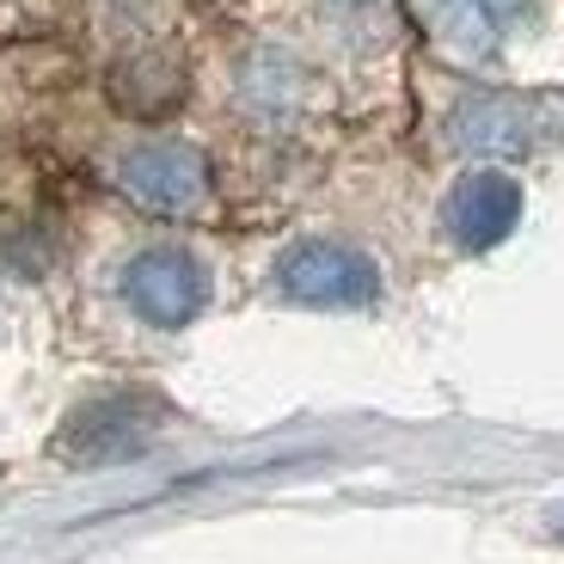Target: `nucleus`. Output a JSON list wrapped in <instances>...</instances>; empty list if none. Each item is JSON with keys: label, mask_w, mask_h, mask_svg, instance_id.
I'll return each mask as SVG.
<instances>
[{"label": "nucleus", "mask_w": 564, "mask_h": 564, "mask_svg": "<svg viewBox=\"0 0 564 564\" xmlns=\"http://www.w3.org/2000/svg\"><path fill=\"white\" fill-rule=\"evenodd\" d=\"M276 282H282V295L307 301V307H368V301L381 295V270L338 240L295 246L276 264Z\"/></svg>", "instance_id": "obj_1"}, {"label": "nucleus", "mask_w": 564, "mask_h": 564, "mask_svg": "<svg viewBox=\"0 0 564 564\" xmlns=\"http://www.w3.org/2000/svg\"><path fill=\"white\" fill-rule=\"evenodd\" d=\"M123 301L148 325H184V319L203 313L209 282H203L197 258L172 252V246H154V252H141L135 264L123 270Z\"/></svg>", "instance_id": "obj_2"}, {"label": "nucleus", "mask_w": 564, "mask_h": 564, "mask_svg": "<svg viewBox=\"0 0 564 564\" xmlns=\"http://www.w3.org/2000/svg\"><path fill=\"white\" fill-rule=\"evenodd\" d=\"M160 411L141 405V399H99V405L74 411V423L62 430V460H80V466H105V460H129V454L148 442Z\"/></svg>", "instance_id": "obj_3"}, {"label": "nucleus", "mask_w": 564, "mask_h": 564, "mask_svg": "<svg viewBox=\"0 0 564 564\" xmlns=\"http://www.w3.org/2000/svg\"><path fill=\"white\" fill-rule=\"evenodd\" d=\"M522 221V184L503 178V172H473L448 197V227L460 246H497L509 227Z\"/></svg>", "instance_id": "obj_4"}, {"label": "nucleus", "mask_w": 564, "mask_h": 564, "mask_svg": "<svg viewBox=\"0 0 564 564\" xmlns=\"http://www.w3.org/2000/svg\"><path fill=\"white\" fill-rule=\"evenodd\" d=\"M123 191L148 209H184L203 191V166L184 154L178 141H141L123 160Z\"/></svg>", "instance_id": "obj_5"}, {"label": "nucleus", "mask_w": 564, "mask_h": 564, "mask_svg": "<svg viewBox=\"0 0 564 564\" xmlns=\"http://www.w3.org/2000/svg\"><path fill=\"white\" fill-rule=\"evenodd\" d=\"M516 13H522V0H430V19L442 25V37H460L466 50L497 43V31H509Z\"/></svg>", "instance_id": "obj_6"}, {"label": "nucleus", "mask_w": 564, "mask_h": 564, "mask_svg": "<svg viewBox=\"0 0 564 564\" xmlns=\"http://www.w3.org/2000/svg\"><path fill=\"white\" fill-rule=\"evenodd\" d=\"M558 540H564V522H558Z\"/></svg>", "instance_id": "obj_7"}]
</instances>
